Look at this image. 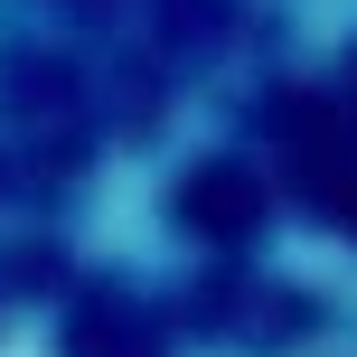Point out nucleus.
Here are the masks:
<instances>
[{
  "label": "nucleus",
  "mask_w": 357,
  "mask_h": 357,
  "mask_svg": "<svg viewBox=\"0 0 357 357\" xmlns=\"http://www.w3.org/2000/svg\"><path fill=\"white\" fill-rule=\"evenodd\" d=\"M10 10H19V0H0V19H10Z\"/></svg>",
  "instance_id": "1"
}]
</instances>
